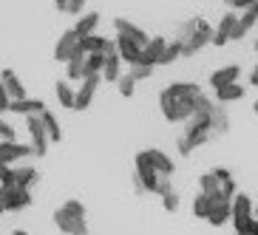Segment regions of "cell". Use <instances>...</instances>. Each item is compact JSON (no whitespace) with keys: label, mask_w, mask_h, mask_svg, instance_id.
Instances as JSON below:
<instances>
[{"label":"cell","mask_w":258,"mask_h":235,"mask_svg":"<svg viewBox=\"0 0 258 235\" xmlns=\"http://www.w3.org/2000/svg\"><path fill=\"white\" fill-rule=\"evenodd\" d=\"M250 85H255V88H258V65L252 68V74H250Z\"/></svg>","instance_id":"obj_42"},{"label":"cell","mask_w":258,"mask_h":235,"mask_svg":"<svg viewBox=\"0 0 258 235\" xmlns=\"http://www.w3.org/2000/svg\"><path fill=\"white\" fill-rule=\"evenodd\" d=\"M224 3H227V6H230V0H224Z\"/></svg>","instance_id":"obj_48"},{"label":"cell","mask_w":258,"mask_h":235,"mask_svg":"<svg viewBox=\"0 0 258 235\" xmlns=\"http://www.w3.org/2000/svg\"><path fill=\"white\" fill-rule=\"evenodd\" d=\"M0 85L6 88L9 99H23V97H29V94H26V88H23V83H20V76H17L12 68H3V71H0Z\"/></svg>","instance_id":"obj_16"},{"label":"cell","mask_w":258,"mask_h":235,"mask_svg":"<svg viewBox=\"0 0 258 235\" xmlns=\"http://www.w3.org/2000/svg\"><path fill=\"white\" fill-rule=\"evenodd\" d=\"M202 94L199 83H173L159 94V108L167 122H184L193 116L196 97Z\"/></svg>","instance_id":"obj_2"},{"label":"cell","mask_w":258,"mask_h":235,"mask_svg":"<svg viewBox=\"0 0 258 235\" xmlns=\"http://www.w3.org/2000/svg\"><path fill=\"white\" fill-rule=\"evenodd\" d=\"M210 207H213V198L207 196V193H199V196L193 198V215H196V218H207Z\"/></svg>","instance_id":"obj_30"},{"label":"cell","mask_w":258,"mask_h":235,"mask_svg":"<svg viewBox=\"0 0 258 235\" xmlns=\"http://www.w3.org/2000/svg\"><path fill=\"white\" fill-rule=\"evenodd\" d=\"M207 224L210 227H224L230 221V201L227 198H213V207H210V212H207Z\"/></svg>","instance_id":"obj_17"},{"label":"cell","mask_w":258,"mask_h":235,"mask_svg":"<svg viewBox=\"0 0 258 235\" xmlns=\"http://www.w3.org/2000/svg\"><path fill=\"white\" fill-rule=\"evenodd\" d=\"M34 150H31V144H23V142H0V162H6V165H15L20 159H31Z\"/></svg>","instance_id":"obj_11"},{"label":"cell","mask_w":258,"mask_h":235,"mask_svg":"<svg viewBox=\"0 0 258 235\" xmlns=\"http://www.w3.org/2000/svg\"><path fill=\"white\" fill-rule=\"evenodd\" d=\"M9 184H15V170H12V165L0 162V187H9Z\"/></svg>","instance_id":"obj_32"},{"label":"cell","mask_w":258,"mask_h":235,"mask_svg":"<svg viewBox=\"0 0 258 235\" xmlns=\"http://www.w3.org/2000/svg\"><path fill=\"white\" fill-rule=\"evenodd\" d=\"M156 182H159V173L148 165L145 153L139 150L137 159H134V187H137V193H153Z\"/></svg>","instance_id":"obj_5"},{"label":"cell","mask_w":258,"mask_h":235,"mask_svg":"<svg viewBox=\"0 0 258 235\" xmlns=\"http://www.w3.org/2000/svg\"><path fill=\"white\" fill-rule=\"evenodd\" d=\"M77 43H80V37H77L74 29L62 31L60 40H57V46H54V60H57V62H66V60L71 57V51L77 48Z\"/></svg>","instance_id":"obj_15"},{"label":"cell","mask_w":258,"mask_h":235,"mask_svg":"<svg viewBox=\"0 0 258 235\" xmlns=\"http://www.w3.org/2000/svg\"><path fill=\"white\" fill-rule=\"evenodd\" d=\"M0 198H3V207H6V212H23L26 207H31V201H34L31 190H29V187H17V184L0 187Z\"/></svg>","instance_id":"obj_6"},{"label":"cell","mask_w":258,"mask_h":235,"mask_svg":"<svg viewBox=\"0 0 258 235\" xmlns=\"http://www.w3.org/2000/svg\"><path fill=\"white\" fill-rule=\"evenodd\" d=\"M12 235H29L26 229H12Z\"/></svg>","instance_id":"obj_44"},{"label":"cell","mask_w":258,"mask_h":235,"mask_svg":"<svg viewBox=\"0 0 258 235\" xmlns=\"http://www.w3.org/2000/svg\"><path fill=\"white\" fill-rule=\"evenodd\" d=\"M122 74V60L116 57V51H108L105 60H102V71H99V76L105 80V83H116Z\"/></svg>","instance_id":"obj_23"},{"label":"cell","mask_w":258,"mask_h":235,"mask_svg":"<svg viewBox=\"0 0 258 235\" xmlns=\"http://www.w3.org/2000/svg\"><path fill=\"white\" fill-rule=\"evenodd\" d=\"M9 102H12V99H9L6 88L0 85V114H9Z\"/></svg>","instance_id":"obj_39"},{"label":"cell","mask_w":258,"mask_h":235,"mask_svg":"<svg viewBox=\"0 0 258 235\" xmlns=\"http://www.w3.org/2000/svg\"><path fill=\"white\" fill-rule=\"evenodd\" d=\"M80 48L85 54H108L114 51V40L99 37V34H88V37H80Z\"/></svg>","instance_id":"obj_18"},{"label":"cell","mask_w":258,"mask_h":235,"mask_svg":"<svg viewBox=\"0 0 258 235\" xmlns=\"http://www.w3.org/2000/svg\"><path fill=\"white\" fill-rule=\"evenodd\" d=\"M114 29H116V34H119V37L131 40V43H137L139 48H145V46H148V40H151L142 29H139V26L128 23L125 17H116V20H114Z\"/></svg>","instance_id":"obj_13"},{"label":"cell","mask_w":258,"mask_h":235,"mask_svg":"<svg viewBox=\"0 0 258 235\" xmlns=\"http://www.w3.org/2000/svg\"><path fill=\"white\" fill-rule=\"evenodd\" d=\"M99 83H102V76H99V74L83 76V80H80V88H74V111H85V108L91 105Z\"/></svg>","instance_id":"obj_9"},{"label":"cell","mask_w":258,"mask_h":235,"mask_svg":"<svg viewBox=\"0 0 258 235\" xmlns=\"http://www.w3.org/2000/svg\"><path fill=\"white\" fill-rule=\"evenodd\" d=\"M255 23H258V0L252 6H247L244 12H238V20H235L233 31H230V40H241Z\"/></svg>","instance_id":"obj_12"},{"label":"cell","mask_w":258,"mask_h":235,"mask_svg":"<svg viewBox=\"0 0 258 235\" xmlns=\"http://www.w3.org/2000/svg\"><path fill=\"white\" fill-rule=\"evenodd\" d=\"M71 235H91V232H88V224H83V227H77Z\"/></svg>","instance_id":"obj_41"},{"label":"cell","mask_w":258,"mask_h":235,"mask_svg":"<svg viewBox=\"0 0 258 235\" xmlns=\"http://www.w3.org/2000/svg\"><path fill=\"white\" fill-rule=\"evenodd\" d=\"M83 6H85V0H69L66 12H69V15H74V17H80V15H83Z\"/></svg>","instance_id":"obj_38"},{"label":"cell","mask_w":258,"mask_h":235,"mask_svg":"<svg viewBox=\"0 0 258 235\" xmlns=\"http://www.w3.org/2000/svg\"><path fill=\"white\" fill-rule=\"evenodd\" d=\"M252 210H255V204L247 193H235L230 198V224L235 227V232H255Z\"/></svg>","instance_id":"obj_3"},{"label":"cell","mask_w":258,"mask_h":235,"mask_svg":"<svg viewBox=\"0 0 258 235\" xmlns=\"http://www.w3.org/2000/svg\"><path fill=\"white\" fill-rule=\"evenodd\" d=\"M54 224L57 229L66 235H71L77 227H83L85 224V204L83 201H77V198H69L66 204H60L54 210Z\"/></svg>","instance_id":"obj_4"},{"label":"cell","mask_w":258,"mask_h":235,"mask_svg":"<svg viewBox=\"0 0 258 235\" xmlns=\"http://www.w3.org/2000/svg\"><path fill=\"white\" fill-rule=\"evenodd\" d=\"M210 34H213V26L199 17L193 34H190L187 40H182V57H193L196 51H202L205 46H210Z\"/></svg>","instance_id":"obj_7"},{"label":"cell","mask_w":258,"mask_h":235,"mask_svg":"<svg viewBox=\"0 0 258 235\" xmlns=\"http://www.w3.org/2000/svg\"><path fill=\"white\" fill-rule=\"evenodd\" d=\"M128 74H131V76H134V80L139 83V80H151L153 68H151V65H131V68H128Z\"/></svg>","instance_id":"obj_35"},{"label":"cell","mask_w":258,"mask_h":235,"mask_svg":"<svg viewBox=\"0 0 258 235\" xmlns=\"http://www.w3.org/2000/svg\"><path fill=\"white\" fill-rule=\"evenodd\" d=\"M252 3H255V0H230V9H233V12H244V9L252 6Z\"/></svg>","instance_id":"obj_40"},{"label":"cell","mask_w":258,"mask_h":235,"mask_svg":"<svg viewBox=\"0 0 258 235\" xmlns=\"http://www.w3.org/2000/svg\"><path fill=\"white\" fill-rule=\"evenodd\" d=\"M54 6L60 9V12H66V6H69V0H54Z\"/></svg>","instance_id":"obj_43"},{"label":"cell","mask_w":258,"mask_h":235,"mask_svg":"<svg viewBox=\"0 0 258 235\" xmlns=\"http://www.w3.org/2000/svg\"><path fill=\"white\" fill-rule=\"evenodd\" d=\"M162 207H165L167 212H176L179 210V193H176V190L165 193V196H162Z\"/></svg>","instance_id":"obj_33"},{"label":"cell","mask_w":258,"mask_h":235,"mask_svg":"<svg viewBox=\"0 0 258 235\" xmlns=\"http://www.w3.org/2000/svg\"><path fill=\"white\" fill-rule=\"evenodd\" d=\"M179 57H182V40L165 43V48H162V54H159V60H156V65H173Z\"/></svg>","instance_id":"obj_27"},{"label":"cell","mask_w":258,"mask_h":235,"mask_svg":"<svg viewBox=\"0 0 258 235\" xmlns=\"http://www.w3.org/2000/svg\"><path fill=\"white\" fill-rule=\"evenodd\" d=\"M173 190V182H170V176H159V182H156V196H165V193H170Z\"/></svg>","instance_id":"obj_36"},{"label":"cell","mask_w":258,"mask_h":235,"mask_svg":"<svg viewBox=\"0 0 258 235\" xmlns=\"http://www.w3.org/2000/svg\"><path fill=\"white\" fill-rule=\"evenodd\" d=\"M12 170H15V184L17 187H29L31 190L40 182L37 167H31V165H12Z\"/></svg>","instance_id":"obj_19"},{"label":"cell","mask_w":258,"mask_h":235,"mask_svg":"<svg viewBox=\"0 0 258 235\" xmlns=\"http://www.w3.org/2000/svg\"><path fill=\"white\" fill-rule=\"evenodd\" d=\"M252 48H255V51H258V40H255V46H252Z\"/></svg>","instance_id":"obj_47"},{"label":"cell","mask_w":258,"mask_h":235,"mask_svg":"<svg viewBox=\"0 0 258 235\" xmlns=\"http://www.w3.org/2000/svg\"><path fill=\"white\" fill-rule=\"evenodd\" d=\"M26 130H29V144L34 156H46L48 153V136H46V128H43V122L40 116H26Z\"/></svg>","instance_id":"obj_8"},{"label":"cell","mask_w":258,"mask_h":235,"mask_svg":"<svg viewBox=\"0 0 258 235\" xmlns=\"http://www.w3.org/2000/svg\"><path fill=\"white\" fill-rule=\"evenodd\" d=\"M238 76H241V68H238V65H224V68H216L210 74V88H221V85L238 83Z\"/></svg>","instance_id":"obj_20"},{"label":"cell","mask_w":258,"mask_h":235,"mask_svg":"<svg viewBox=\"0 0 258 235\" xmlns=\"http://www.w3.org/2000/svg\"><path fill=\"white\" fill-rule=\"evenodd\" d=\"M216 91V102L219 105H227V102H238V99H244V85L241 83H230V85H221V88H213Z\"/></svg>","instance_id":"obj_22"},{"label":"cell","mask_w":258,"mask_h":235,"mask_svg":"<svg viewBox=\"0 0 258 235\" xmlns=\"http://www.w3.org/2000/svg\"><path fill=\"white\" fill-rule=\"evenodd\" d=\"M114 85H116V91H119L122 97H134V91H137V80H134L131 74H125V71L119 74V80H116Z\"/></svg>","instance_id":"obj_31"},{"label":"cell","mask_w":258,"mask_h":235,"mask_svg":"<svg viewBox=\"0 0 258 235\" xmlns=\"http://www.w3.org/2000/svg\"><path fill=\"white\" fill-rule=\"evenodd\" d=\"M252 111H255V114H258V99H255V102H252Z\"/></svg>","instance_id":"obj_45"},{"label":"cell","mask_w":258,"mask_h":235,"mask_svg":"<svg viewBox=\"0 0 258 235\" xmlns=\"http://www.w3.org/2000/svg\"><path fill=\"white\" fill-rule=\"evenodd\" d=\"M102 60L105 54H85V62H83V76H94L102 71Z\"/></svg>","instance_id":"obj_29"},{"label":"cell","mask_w":258,"mask_h":235,"mask_svg":"<svg viewBox=\"0 0 258 235\" xmlns=\"http://www.w3.org/2000/svg\"><path fill=\"white\" fill-rule=\"evenodd\" d=\"M15 139H17L15 125H9L6 119H0V142H15Z\"/></svg>","instance_id":"obj_34"},{"label":"cell","mask_w":258,"mask_h":235,"mask_svg":"<svg viewBox=\"0 0 258 235\" xmlns=\"http://www.w3.org/2000/svg\"><path fill=\"white\" fill-rule=\"evenodd\" d=\"M210 128H213V136H224V133L230 130V116L219 102L210 108Z\"/></svg>","instance_id":"obj_24"},{"label":"cell","mask_w":258,"mask_h":235,"mask_svg":"<svg viewBox=\"0 0 258 235\" xmlns=\"http://www.w3.org/2000/svg\"><path fill=\"white\" fill-rule=\"evenodd\" d=\"M97 26H99V15H97V12H85V15L77 17L74 31H77V37H88V34L97 31Z\"/></svg>","instance_id":"obj_26"},{"label":"cell","mask_w":258,"mask_h":235,"mask_svg":"<svg viewBox=\"0 0 258 235\" xmlns=\"http://www.w3.org/2000/svg\"><path fill=\"white\" fill-rule=\"evenodd\" d=\"M46 111V102L43 99H31V97H23V99H12L9 102V114H20V116H37Z\"/></svg>","instance_id":"obj_14"},{"label":"cell","mask_w":258,"mask_h":235,"mask_svg":"<svg viewBox=\"0 0 258 235\" xmlns=\"http://www.w3.org/2000/svg\"><path fill=\"white\" fill-rule=\"evenodd\" d=\"M196 20H199V17H193V20H184L182 29H179V37H176V40H187L190 34H193V29H196Z\"/></svg>","instance_id":"obj_37"},{"label":"cell","mask_w":258,"mask_h":235,"mask_svg":"<svg viewBox=\"0 0 258 235\" xmlns=\"http://www.w3.org/2000/svg\"><path fill=\"white\" fill-rule=\"evenodd\" d=\"M235 235H258V232H235Z\"/></svg>","instance_id":"obj_46"},{"label":"cell","mask_w":258,"mask_h":235,"mask_svg":"<svg viewBox=\"0 0 258 235\" xmlns=\"http://www.w3.org/2000/svg\"><path fill=\"white\" fill-rule=\"evenodd\" d=\"M142 153H145V159H148V165H151L159 176H170V179H173L176 162L170 159L165 150H159V147H148V150H142Z\"/></svg>","instance_id":"obj_10"},{"label":"cell","mask_w":258,"mask_h":235,"mask_svg":"<svg viewBox=\"0 0 258 235\" xmlns=\"http://www.w3.org/2000/svg\"><path fill=\"white\" fill-rule=\"evenodd\" d=\"M40 116V122H43V128H46V136H48V142H60L62 139V125H60V119L51 114V111H43V114H37Z\"/></svg>","instance_id":"obj_25"},{"label":"cell","mask_w":258,"mask_h":235,"mask_svg":"<svg viewBox=\"0 0 258 235\" xmlns=\"http://www.w3.org/2000/svg\"><path fill=\"white\" fill-rule=\"evenodd\" d=\"M165 43L167 40L165 37H151L148 40V46L142 48V57H139V65H156V60H159V54H162V48H165Z\"/></svg>","instance_id":"obj_21"},{"label":"cell","mask_w":258,"mask_h":235,"mask_svg":"<svg viewBox=\"0 0 258 235\" xmlns=\"http://www.w3.org/2000/svg\"><path fill=\"white\" fill-rule=\"evenodd\" d=\"M54 94H57V99H60L62 108H74V88H71L69 80H57V85H54Z\"/></svg>","instance_id":"obj_28"},{"label":"cell","mask_w":258,"mask_h":235,"mask_svg":"<svg viewBox=\"0 0 258 235\" xmlns=\"http://www.w3.org/2000/svg\"><path fill=\"white\" fill-rule=\"evenodd\" d=\"M216 105V99L205 97V94H199L196 97V108H193V116L184 119V133L179 136L176 147L182 156H190V153L207 144L213 139V128H210V108Z\"/></svg>","instance_id":"obj_1"}]
</instances>
